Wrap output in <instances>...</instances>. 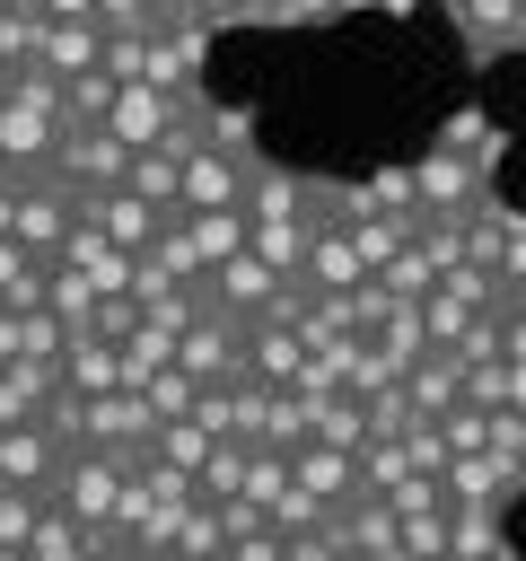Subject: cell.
Returning <instances> with one entry per match:
<instances>
[{
    "mask_svg": "<svg viewBox=\"0 0 526 561\" xmlns=\"http://www.w3.org/2000/svg\"><path fill=\"white\" fill-rule=\"evenodd\" d=\"M53 394H61V359H9L0 368V430L9 421H44Z\"/></svg>",
    "mask_w": 526,
    "mask_h": 561,
    "instance_id": "cell-14",
    "label": "cell"
},
{
    "mask_svg": "<svg viewBox=\"0 0 526 561\" xmlns=\"http://www.w3.org/2000/svg\"><path fill=\"white\" fill-rule=\"evenodd\" d=\"M53 175L79 184V193H114V184L132 175V149H123L105 123H61V140H53Z\"/></svg>",
    "mask_w": 526,
    "mask_h": 561,
    "instance_id": "cell-5",
    "label": "cell"
},
{
    "mask_svg": "<svg viewBox=\"0 0 526 561\" xmlns=\"http://www.w3.org/2000/svg\"><path fill=\"white\" fill-rule=\"evenodd\" d=\"M359 482H368V491H395V482H412V447H403V438H377V447H359Z\"/></svg>",
    "mask_w": 526,
    "mask_h": 561,
    "instance_id": "cell-34",
    "label": "cell"
},
{
    "mask_svg": "<svg viewBox=\"0 0 526 561\" xmlns=\"http://www.w3.org/2000/svg\"><path fill=\"white\" fill-rule=\"evenodd\" d=\"M245 465H254V447H245V438H219V447H210V465L193 473V482H202V500H237V491H245Z\"/></svg>",
    "mask_w": 526,
    "mask_h": 561,
    "instance_id": "cell-29",
    "label": "cell"
},
{
    "mask_svg": "<svg viewBox=\"0 0 526 561\" xmlns=\"http://www.w3.org/2000/svg\"><path fill=\"white\" fill-rule=\"evenodd\" d=\"M193 237H202V263H210V272H219V263H237V254L254 245L245 210H193Z\"/></svg>",
    "mask_w": 526,
    "mask_h": 561,
    "instance_id": "cell-23",
    "label": "cell"
},
{
    "mask_svg": "<svg viewBox=\"0 0 526 561\" xmlns=\"http://www.w3.org/2000/svg\"><path fill=\"white\" fill-rule=\"evenodd\" d=\"M342 0H281V26H333Z\"/></svg>",
    "mask_w": 526,
    "mask_h": 561,
    "instance_id": "cell-44",
    "label": "cell"
},
{
    "mask_svg": "<svg viewBox=\"0 0 526 561\" xmlns=\"http://www.w3.org/2000/svg\"><path fill=\"white\" fill-rule=\"evenodd\" d=\"M447 561H508V535H500L491 500H447Z\"/></svg>",
    "mask_w": 526,
    "mask_h": 561,
    "instance_id": "cell-15",
    "label": "cell"
},
{
    "mask_svg": "<svg viewBox=\"0 0 526 561\" xmlns=\"http://www.w3.org/2000/svg\"><path fill=\"white\" fill-rule=\"evenodd\" d=\"M403 561H447V508L403 517Z\"/></svg>",
    "mask_w": 526,
    "mask_h": 561,
    "instance_id": "cell-37",
    "label": "cell"
},
{
    "mask_svg": "<svg viewBox=\"0 0 526 561\" xmlns=\"http://www.w3.org/2000/svg\"><path fill=\"white\" fill-rule=\"evenodd\" d=\"M298 280H307L316 298H342V289H359V280H368V263H359L351 228H316V237H307V263H298Z\"/></svg>",
    "mask_w": 526,
    "mask_h": 561,
    "instance_id": "cell-9",
    "label": "cell"
},
{
    "mask_svg": "<svg viewBox=\"0 0 526 561\" xmlns=\"http://www.w3.org/2000/svg\"><path fill=\"white\" fill-rule=\"evenodd\" d=\"M403 447H412V473H438V482H447L456 447H447V430H438V421H412V438H403Z\"/></svg>",
    "mask_w": 526,
    "mask_h": 561,
    "instance_id": "cell-41",
    "label": "cell"
},
{
    "mask_svg": "<svg viewBox=\"0 0 526 561\" xmlns=\"http://www.w3.org/2000/svg\"><path fill=\"white\" fill-rule=\"evenodd\" d=\"M167 561H228V517H219V500H202V508L175 526Z\"/></svg>",
    "mask_w": 526,
    "mask_h": 561,
    "instance_id": "cell-22",
    "label": "cell"
},
{
    "mask_svg": "<svg viewBox=\"0 0 526 561\" xmlns=\"http://www.w3.org/2000/svg\"><path fill=\"white\" fill-rule=\"evenodd\" d=\"M202 394H210V386H202L193 368H158V377H149V412H158V421H193Z\"/></svg>",
    "mask_w": 526,
    "mask_h": 561,
    "instance_id": "cell-30",
    "label": "cell"
},
{
    "mask_svg": "<svg viewBox=\"0 0 526 561\" xmlns=\"http://www.w3.org/2000/svg\"><path fill=\"white\" fill-rule=\"evenodd\" d=\"M0 561H26V543H0Z\"/></svg>",
    "mask_w": 526,
    "mask_h": 561,
    "instance_id": "cell-49",
    "label": "cell"
},
{
    "mask_svg": "<svg viewBox=\"0 0 526 561\" xmlns=\"http://www.w3.org/2000/svg\"><path fill=\"white\" fill-rule=\"evenodd\" d=\"M44 18H96V0H44Z\"/></svg>",
    "mask_w": 526,
    "mask_h": 561,
    "instance_id": "cell-45",
    "label": "cell"
},
{
    "mask_svg": "<svg viewBox=\"0 0 526 561\" xmlns=\"http://www.w3.org/2000/svg\"><path fill=\"white\" fill-rule=\"evenodd\" d=\"M96 298H105V289H96L88 272H70V263H53V316H61L70 333H88V324H96Z\"/></svg>",
    "mask_w": 526,
    "mask_h": 561,
    "instance_id": "cell-27",
    "label": "cell"
},
{
    "mask_svg": "<svg viewBox=\"0 0 526 561\" xmlns=\"http://www.w3.org/2000/svg\"><path fill=\"white\" fill-rule=\"evenodd\" d=\"M324 517H333V508H324V500H316V491H298V482H289V491H281V500H272V526H281V535H289V543H298V535H316V526H324Z\"/></svg>",
    "mask_w": 526,
    "mask_h": 561,
    "instance_id": "cell-35",
    "label": "cell"
},
{
    "mask_svg": "<svg viewBox=\"0 0 526 561\" xmlns=\"http://www.w3.org/2000/svg\"><path fill=\"white\" fill-rule=\"evenodd\" d=\"M517 9L526 0H456L447 18H456V35H465L473 61H500V53H517Z\"/></svg>",
    "mask_w": 526,
    "mask_h": 561,
    "instance_id": "cell-12",
    "label": "cell"
},
{
    "mask_svg": "<svg viewBox=\"0 0 526 561\" xmlns=\"http://www.w3.org/2000/svg\"><path fill=\"white\" fill-rule=\"evenodd\" d=\"M412 245H421L438 272H456V263H465V219H421V237H412Z\"/></svg>",
    "mask_w": 526,
    "mask_h": 561,
    "instance_id": "cell-38",
    "label": "cell"
},
{
    "mask_svg": "<svg viewBox=\"0 0 526 561\" xmlns=\"http://www.w3.org/2000/svg\"><path fill=\"white\" fill-rule=\"evenodd\" d=\"M447 500H491V508H508L517 482H508L491 456H456V465H447Z\"/></svg>",
    "mask_w": 526,
    "mask_h": 561,
    "instance_id": "cell-26",
    "label": "cell"
},
{
    "mask_svg": "<svg viewBox=\"0 0 526 561\" xmlns=\"http://www.w3.org/2000/svg\"><path fill=\"white\" fill-rule=\"evenodd\" d=\"M517 53H526V9H517Z\"/></svg>",
    "mask_w": 526,
    "mask_h": 561,
    "instance_id": "cell-50",
    "label": "cell"
},
{
    "mask_svg": "<svg viewBox=\"0 0 526 561\" xmlns=\"http://www.w3.org/2000/svg\"><path fill=\"white\" fill-rule=\"evenodd\" d=\"M175 114H184V96H175V88H158V79H132V88L114 96L105 131H114L123 149H158V140L175 131Z\"/></svg>",
    "mask_w": 526,
    "mask_h": 561,
    "instance_id": "cell-7",
    "label": "cell"
},
{
    "mask_svg": "<svg viewBox=\"0 0 526 561\" xmlns=\"http://www.w3.org/2000/svg\"><path fill=\"white\" fill-rule=\"evenodd\" d=\"M421 316H430V351H456V342H465V324H473L482 307H473V298H456V289L438 280V289L421 298Z\"/></svg>",
    "mask_w": 526,
    "mask_h": 561,
    "instance_id": "cell-28",
    "label": "cell"
},
{
    "mask_svg": "<svg viewBox=\"0 0 526 561\" xmlns=\"http://www.w3.org/2000/svg\"><path fill=\"white\" fill-rule=\"evenodd\" d=\"M193 508H202V482H193L184 465H158V456H149V465L123 482V508H114L105 535H114V543H140V552H167Z\"/></svg>",
    "mask_w": 526,
    "mask_h": 561,
    "instance_id": "cell-3",
    "label": "cell"
},
{
    "mask_svg": "<svg viewBox=\"0 0 526 561\" xmlns=\"http://www.w3.org/2000/svg\"><path fill=\"white\" fill-rule=\"evenodd\" d=\"M245 228H254V254H263L272 272H298V263H307V237H316L307 175L263 158V167H254V184H245Z\"/></svg>",
    "mask_w": 526,
    "mask_h": 561,
    "instance_id": "cell-2",
    "label": "cell"
},
{
    "mask_svg": "<svg viewBox=\"0 0 526 561\" xmlns=\"http://www.w3.org/2000/svg\"><path fill=\"white\" fill-rule=\"evenodd\" d=\"M307 438L316 447H377V430H368V403L359 394H307Z\"/></svg>",
    "mask_w": 526,
    "mask_h": 561,
    "instance_id": "cell-19",
    "label": "cell"
},
{
    "mask_svg": "<svg viewBox=\"0 0 526 561\" xmlns=\"http://www.w3.org/2000/svg\"><path fill=\"white\" fill-rule=\"evenodd\" d=\"M377 280H386V298H430V289H438V263H430L421 245H403V254H395Z\"/></svg>",
    "mask_w": 526,
    "mask_h": 561,
    "instance_id": "cell-32",
    "label": "cell"
},
{
    "mask_svg": "<svg viewBox=\"0 0 526 561\" xmlns=\"http://www.w3.org/2000/svg\"><path fill=\"white\" fill-rule=\"evenodd\" d=\"M438 9H456V0H438Z\"/></svg>",
    "mask_w": 526,
    "mask_h": 561,
    "instance_id": "cell-51",
    "label": "cell"
},
{
    "mask_svg": "<svg viewBox=\"0 0 526 561\" xmlns=\"http://www.w3.org/2000/svg\"><path fill=\"white\" fill-rule=\"evenodd\" d=\"M61 386H70V394H114V386H123V342H105V333H70V351H61Z\"/></svg>",
    "mask_w": 526,
    "mask_h": 561,
    "instance_id": "cell-17",
    "label": "cell"
},
{
    "mask_svg": "<svg viewBox=\"0 0 526 561\" xmlns=\"http://www.w3.org/2000/svg\"><path fill=\"white\" fill-rule=\"evenodd\" d=\"M202 53H210V26H167V35H149V79L158 88H202Z\"/></svg>",
    "mask_w": 526,
    "mask_h": 561,
    "instance_id": "cell-16",
    "label": "cell"
},
{
    "mask_svg": "<svg viewBox=\"0 0 526 561\" xmlns=\"http://www.w3.org/2000/svg\"><path fill=\"white\" fill-rule=\"evenodd\" d=\"M412 421H421V412H412V394H403V386L368 394V430H377V438H412Z\"/></svg>",
    "mask_w": 526,
    "mask_h": 561,
    "instance_id": "cell-40",
    "label": "cell"
},
{
    "mask_svg": "<svg viewBox=\"0 0 526 561\" xmlns=\"http://www.w3.org/2000/svg\"><path fill=\"white\" fill-rule=\"evenodd\" d=\"M140 202H158V210H175L184 202V158L175 149H132V175H123Z\"/></svg>",
    "mask_w": 526,
    "mask_h": 561,
    "instance_id": "cell-21",
    "label": "cell"
},
{
    "mask_svg": "<svg viewBox=\"0 0 526 561\" xmlns=\"http://www.w3.org/2000/svg\"><path fill=\"white\" fill-rule=\"evenodd\" d=\"M35 61L70 88L79 70H105V18H53L44 26V44H35Z\"/></svg>",
    "mask_w": 526,
    "mask_h": 561,
    "instance_id": "cell-8",
    "label": "cell"
},
{
    "mask_svg": "<svg viewBox=\"0 0 526 561\" xmlns=\"http://www.w3.org/2000/svg\"><path fill=\"white\" fill-rule=\"evenodd\" d=\"M245 351H254V377L263 386H298L307 377V342H298V324H245Z\"/></svg>",
    "mask_w": 526,
    "mask_h": 561,
    "instance_id": "cell-20",
    "label": "cell"
},
{
    "mask_svg": "<svg viewBox=\"0 0 526 561\" xmlns=\"http://www.w3.org/2000/svg\"><path fill=\"white\" fill-rule=\"evenodd\" d=\"M210 447H219V438H210L202 421H158V430H149V456H158V465H184V473H202Z\"/></svg>",
    "mask_w": 526,
    "mask_h": 561,
    "instance_id": "cell-25",
    "label": "cell"
},
{
    "mask_svg": "<svg viewBox=\"0 0 526 561\" xmlns=\"http://www.w3.org/2000/svg\"><path fill=\"white\" fill-rule=\"evenodd\" d=\"M140 324H149V307L123 289V298H96V324H88V333H105V342H132Z\"/></svg>",
    "mask_w": 526,
    "mask_h": 561,
    "instance_id": "cell-39",
    "label": "cell"
},
{
    "mask_svg": "<svg viewBox=\"0 0 526 561\" xmlns=\"http://www.w3.org/2000/svg\"><path fill=\"white\" fill-rule=\"evenodd\" d=\"M289 473H298V491H316L324 508H342V500L368 491V482H359V456H351V447H316V438L289 456Z\"/></svg>",
    "mask_w": 526,
    "mask_h": 561,
    "instance_id": "cell-11",
    "label": "cell"
},
{
    "mask_svg": "<svg viewBox=\"0 0 526 561\" xmlns=\"http://www.w3.org/2000/svg\"><path fill=\"white\" fill-rule=\"evenodd\" d=\"M403 394H412V412H421V421H447V412L465 403V359H456V351H430V359H412Z\"/></svg>",
    "mask_w": 526,
    "mask_h": 561,
    "instance_id": "cell-18",
    "label": "cell"
},
{
    "mask_svg": "<svg viewBox=\"0 0 526 561\" xmlns=\"http://www.w3.org/2000/svg\"><path fill=\"white\" fill-rule=\"evenodd\" d=\"M228 561H289V535H281V526H254V535L228 543Z\"/></svg>",
    "mask_w": 526,
    "mask_h": 561,
    "instance_id": "cell-43",
    "label": "cell"
},
{
    "mask_svg": "<svg viewBox=\"0 0 526 561\" xmlns=\"http://www.w3.org/2000/svg\"><path fill=\"white\" fill-rule=\"evenodd\" d=\"M175 368H193L202 386H245L254 377V351H245V316H228L219 298L193 316V333L175 342Z\"/></svg>",
    "mask_w": 526,
    "mask_h": 561,
    "instance_id": "cell-4",
    "label": "cell"
},
{
    "mask_svg": "<svg viewBox=\"0 0 526 561\" xmlns=\"http://www.w3.org/2000/svg\"><path fill=\"white\" fill-rule=\"evenodd\" d=\"M368 9H377V0H342V18H368Z\"/></svg>",
    "mask_w": 526,
    "mask_h": 561,
    "instance_id": "cell-48",
    "label": "cell"
},
{
    "mask_svg": "<svg viewBox=\"0 0 526 561\" xmlns=\"http://www.w3.org/2000/svg\"><path fill=\"white\" fill-rule=\"evenodd\" d=\"M289 482H298V473H289V447H254V465H245V491H237V500H254V508L272 517V500H281Z\"/></svg>",
    "mask_w": 526,
    "mask_h": 561,
    "instance_id": "cell-31",
    "label": "cell"
},
{
    "mask_svg": "<svg viewBox=\"0 0 526 561\" xmlns=\"http://www.w3.org/2000/svg\"><path fill=\"white\" fill-rule=\"evenodd\" d=\"M377 9H386V18H412V9H421V0H377Z\"/></svg>",
    "mask_w": 526,
    "mask_h": 561,
    "instance_id": "cell-47",
    "label": "cell"
},
{
    "mask_svg": "<svg viewBox=\"0 0 526 561\" xmlns=\"http://www.w3.org/2000/svg\"><path fill=\"white\" fill-rule=\"evenodd\" d=\"M61 351H70V324H61L53 307L18 316V359H61Z\"/></svg>",
    "mask_w": 526,
    "mask_h": 561,
    "instance_id": "cell-33",
    "label": "cell"
},
{
    "mask_svg": "<svg viewBox=\"0 0 526 561\" xmlns=\"http://www.w3.org/2000/svg\"><path fill=\"white\" fill-rule=\"evenodd\" d=\"M465 403L500 412V403H508V359H482V368H465Z\"/></svg>",
    "mask_w": 526,
    "mask_h": 561,
    "instance_id": "cell-42",
    "label": "cell"
},
{
    "mask_svg": "<svg viewBox=\"0 0 526 561\" xmlns=\"http://www.w3.org/2000/svg\"><path fill=\"white\" fill-rule=\"evenodd\" d=\"M491 158H500L491 123H482L473 105H465V114H447V123H438V140H430V158L412 167L421 219H473V202H491Z\"/></svg>",
    "mask_w": 526,
    "mask_h": 561,
    "instance_id": "cell-1",
    "label": "cell"
},
{
    "mask_svg": "<svg viewBox=\"0 0 526 561\" xmlns=\"http://www.w3.org/2000/svg\"><path fill=\"white\" fill-rule=\"evenodd\" d=\"M96 228H105L123 254H149V245H158V228H167V210H158V202H140L132 184H114V193H96Z\"/></svg>",
    "mask_w": 526,
    "mask_h": 561,
    "instance_id": "cell-13",
    "label": "cell"
},
{
    "mask_svg": "<svg viewBox=\"0 0 526 561\" xmlns=\"http://www.w3.org/2000/svg\"><path fill=\"white\" fill-rule=\"evenodd\" d=\"M438 430H447V447H456V456H491V412H482V403H456Z\"/></svg>",
    "mask_w": 526,
    "mask_h": 561,
    "instance_id": "cell-36",
    "label": "cell"
},
{
    "mask_svg": "<svg viewBox=\"0 0 526 561\" xmlns=\"http://www.w3.org/2000/svg\"><path fill=\"white\" fill-rule=\"evenodd\" d=\"M0 368H9V359H0Z\"/></svg>",
    "mask_w": 526,
    "mask_h": 561,
    "instance_id": "cell-52",
    "label": "cell"
},
{
    "mask_svg": "<svg viewBox=\"0 0 526 561\" xmlns=\"http://www.w3.org/2000/svg\"><path fill=\"white\" fill-rule=\"evenodd\" d=\"M158 368H175V333H167V324H140V333L123 342V386H132V394H149V377H158Z\"/></svg>",
    "mask_w": 526,
    "mask_h": 561,
    "instance_id": "cell-24",
    "label": "cell"
},
{
    "mask_svg": "<svg viewBox=\"0 0 526 561\" xmlns=\"http://www.w3.org/2000/svg\"><path fill=\"white\" fill-rule=\"evenodd\" d=\"M508 403L526 412V359H508Z\"/></svg>",
    "mask_w": 526,
    "mask_h": 561,
    "instance_id": "cell-46",
    "label": "cell"
},
{
    "mask_svg": "<svg viewBox=\"0 0 526 561\" xmlns=\"http://www.w3.org/2000/svg\"><path fill=\"white\" fill-rule=\"evenodd\" d=\"M61 465H70V447H61L44 421H9V430H0V482H18V491H44V500H53Z\"/></svg>",
    "mask_w": 526,
    "mask_h": 561,
    "instance_id": "cell-6",
    "label": "cell"
},
{
    "mask_svg": "<svg viewBox=\"0 0 526 561\" xmlns=\"http://www.w3.org/2000/svg\"><path fill=\"white\" fill-rule=\"evenodd\" d=\"M281 280H289V272H272V263H263V254L245 245L237 263H219V272H210V298H219L228 316H245V324H254V316L272 307V289H281Z\"/></svg>",
    "mask_w": 526,
    "mask_h": 561,
    "instance_id": "cell-10",
    "label": "cell"
}]
</instances>
